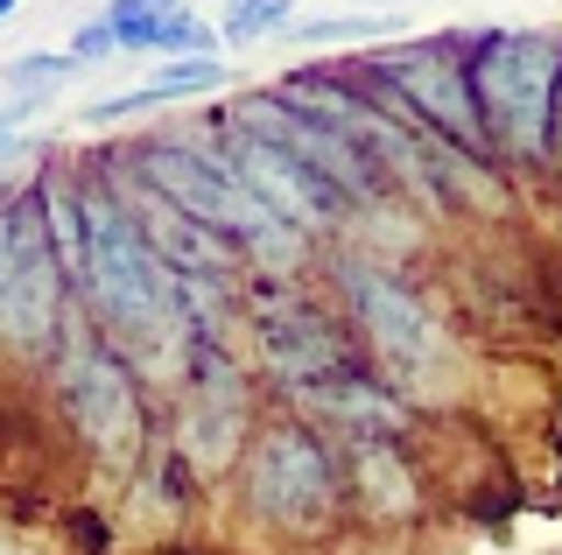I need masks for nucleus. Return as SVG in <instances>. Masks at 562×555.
Wrapping results in <instances>:
<instances>
[{
	"label": "nucleus",
	"instance_id": "nucleus-1",
	"mask_svg": "<svg viewBox=\"0 0 562 555\" xmlns=\"http://www.w3.org/2000/svg\"><path fill=\"white\" fill-rule=\"evenodd\" d=\"M85 303L127 352L162 344V331L183 324V288H176L169 260L148 247L140 218L113 183H85Z\"/></svg>",
	"mask_w": 562,
	"mask_h": 555
},
{
	"label": "nucleus",
	"instance_id": "nucleus-2",
	"mask_svg": "<svg viewBox=\"0 0 562 555\" xmlns=\"http://www.w3.org/2000/svg\"><path fill=\"white\" fill-rule=\"evenodd\" d=\"M555 78H562V36H541V29H492V36L471 43V99H479V113H485L492 162L549 169Z\"/></svg>",
	"mask_w": 562,
	"mask_h": 555
},
{
	"label": "nucleus",
	"instance_id": "nucleus-3",
	"mask_svg": "<svg viewBox=\"0 0 562 555\" xmlns=\"http://www.w3.org/2000/svg\"><path fill=\"white\" fill-rule=\"evenodd\" d=\"M330 282H338V303H345L351 338H359L366 352L380 359L386 387L408 394V387H422V380L443 373V359H450V331H443V317L429 309V296H422V288L394 268V260L338 253Z\"/></svg>",
	"mask_w": 562,
	"mask_h": 555
},
{
	"label": "nucleus",
	"instance_id": "nucleus-4",
	"mask_svg": "<svg viewBox=\"0 0 562 555\" xmlns=\"http://www.w3.org/2000/svg\"><path fill=\"white\" fill-rule=\"evenodd\" d=\"M359 78H366V92H380L394 113H408L422 134H436V141L492 162L485 113H479V99H471V43H457V36L394 43V49H373V57L359 64Z\"/></svg>",
	"mask_w": 562,
	"mask_h": 555
},
{
	"label": "nucleus",
	"instance_id": "nucleus-5",
	"mask_svg": "<svg viewBox=\"0 0 562 555\" xmlns=\"http://www.w3.org/2000/svg\"><path fill=\"white\" fill-rule=\"evenodd\" d=\"M246 513L274 534H324L345 507V457H330V443L310 422H268L254 429L239 464Z\"/></svg>",
	"mask_w": 562,
	"mask_h": 555
},
{
	"label": "nucleus",
	"instance_id": "nucleus-6",
	"mask_svg": "<svg viewBox=\"0 0 562 555\" xmlns=\"http://www.w3.org/2000/svg\"><path fill=\"white\" fill-rule=\"evenodd\" d=\"M57 401L92 457H105V464L140 457V443H148V401H140V380L127 366V352H113L99 338H64Z\"/></svg>",
	"mask_w": 562,
	"mask_h": 555
},
{
	"label": "nucleus",
	"instance_id": "nucleus-7",
	"mask_svg": "<svg viewBox=\"0 0 562 555\" xmlns=\"http://www.w3.org/2000/svg\"><path fill=\"white\" fill-rule=\"evenodd\" d=\"M225 155H233V169H239V183L254 190L268 212L289 225V233H303L310 247L316 239H330L338 233V218H345V197L330 190L316 169H303L281 141H268V134H254V127H239L233 113H225Z\"/></svg>",
	"mask_w": 562,
	"mask_h": 555
},
{
	"label": "nucleus",
	"instance_id": "nucleus-8",
	"mask_svg": "<svg viewBox=\"0 0 562 555\" xmlns=\"http://www.w3.org/2000/svg\"><path fill=\"white\" fill-rule=\"evenodd\" d=\"M254 344H260V366L268 380H281L289 394H310L324 380L345 373V324L324 317L310 303H281L254 317Z\"/></svg>",
	"mask_w": 562,
	"mask_h": 555
},
{
	"label": "nucleus",
	"instance_id": "nucleus-9",
	"mask_svg": "<svg viewBox=\"0 0 562 555\" xmlns=\"http://www.w3.org/2000/svg\"><path fill=\"white\" fill-rule=\"evenodd\" d=\"M345 499H359L373 520H408L422 507L415 464L394 450V437H359L345 443Z\"/></svg>",
	"mask_w": 562,
	"mask_h": 555
},
{
	"label": "nucleus",
	"instance_id": "nucleus-10",
	"mask_svg": "<svg viewBox=\"0 0 562 555\" xmlns=\"http://www.w3.org/2000/svg\"><path fill=\"white\" fill-rule=\"evenodd\" d=\"M289 29V0H218V43L246 49L260 36H281Z\"/></svg>",
	"mask_w": 562,
	"mask_h": 555
},
{
	"label": "nucleus",
	"instance_id": "nucleus-11",
	"mask_svg": "<svg viewBox=\"0 0 562 555\" xmlns=\"http://www.w3.org/2000/svg\"><path fill=\"white\" fill-rule=\"evenodd\" d=\"M155 57L176 64V57H218V22H204L198 8H176L155 22Z\"/></svg>",
	"mask_w": 562,
	"mask_h": 555
},
{
	"label": "nucleus",
	"instance_id": "nucleus-12",
	"mask_svg": "<svg viewBox=\"0 0 562 555\" xmlns=\"http://www.w3.org/2000/svg\"><path fill=\"white\" fill-rule=\"evenodd\" d=\"M366 36H394V14H316L295 29V43H366Z\"/></svg>",
	"mask_w": 562,
	"mask_h": 555
},
{
	"label": "nucleus",
	"instance_id": "nucleus-13",
	"mask_svg": "<svg viewBox=\"0 0 562 555\" xmlns=\"http://www.w3.org/2000/svg\"><path fill=\"white\" fill-rule=\"evenodd\" d=\"M35 106H43L35 92H22V99H8V106H0V162L14 155V141H22V127L35 120Z\"/></svg>",
	"mask_w": 562,
	"mask_h": 555
},
{
	"label": "nucleus",
	"instance_id": "nucleus-14",
	"mask_svg": "<svg viewBox=\"0 0 562 555\" xmlns=\"http://www.w3.org/2000/svg\"><path fill=\"white\" fill-rule=\"evenodd\" d=\"M113 22H105V14H99V22H85L78 29V36H70V57H78V64H99V57H113Z\"/></svg>",
	"mask_w": 562,
	"mask_h": 555
},
{
	"label": "nucleus",
	"instance_id": "nucleus-15",
	"mask_svg": "<svg viewBox=\"0 0 562 555\" xmlns=\"http://www.w3.org/2000/svg\"><path fill=\"white\" fill-rule=\"evenodd\" d=\"M549 169H562V78H555V127H549Z\"/></svg>",
	"mask_w": 562,
	"mask_h": 555
},
{
	"label": "nucleus",
	"instance_id": "nucleus-16",
	"mask_svg": "<svg viewBox=\"0 0 562 555\" xmlns=\"http://www.w3.org/2000/svg\"><path fill=\"white\" fill-rule=\"evenodd\" d=\"M105 8H134V14H176L183 0H105Z\"/></svg>",
	"mask_w": 562,
	"mask_h": 555
},
{
	"label": "nucleus",
	"instance_id": "nucleus-17",
	"mask_svg": "<svg viewBox=\"0 0 562 555\" xmlns=\"http://www.w3.org/2000/svg\"><path fill=\"white\" fill-rule=\"evenodd\" d=\"M0 555H35V548L22 542V534H0Z\"/></svg>",
	"mask_w": 562,
	"mask_h": 555
},
{
	"label": "nucleus",
	"instance_id": "nucleus-18",
	"mask_svg": "<svg viewBox=\"0 0 562 555\" xmlns=\"http://www.w3.org/2000/svg\"><path fill=\"white\" fill-rule=\"evenodd\" d=\"M14 8H22V0H0V14H14Z\"/></svg>",
	"mask_w": 562,
	"mask_h": 555
}]
</instances>
